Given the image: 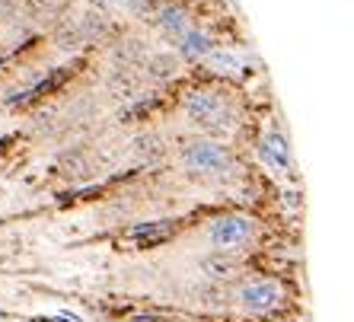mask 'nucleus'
<instances>
[{
	"instance_id": "nucleus-13",
	"label": "nucleus",
	"mask_w": 354,
	"mask_h": 322,
	"mask_svg": "<svg viewBox=\"0 0 354 322\" xmlns=\"http://www.w3.org/2000/svg\"><path fill=\"white\" fill-rule=\"evenodd\" d=\"M99 7H118V3H128V0H93Z\"/></svg>"
},
{
	"instance_id": "nucleus-10",
	"label": "nucleus",
	"mask_w": 354,
	"mask_h": 322,
	"mask_svg": "<svg viewBox=\"0 0 354 322\" xmlns=\"http://www.w3.org/2000/svg\"><path fill=\"white\" fill-rule=\"evenodd\" d=\"M74 77V70L71 67H58V70H51L45 80H39L35 86H29V90L23 93L17 100V106H29V102H35V100H41V96H51V93H58L61 86H64L67 80Z\"/></svg>"
},
{
	"instance_id": "nucleus-8",
	"label": "nucleus",
	"mask_w": 354,
	"mask_h": 322,
	"mask_svg": "<svg viewBox=\"0 0 354 322\" xmlns=\"http://www.w3.org/2000/svg\"><path fill=\"white\" fill-rule=\"evenodd\" d=\"M205 67L217 77H230V80H236V77H243V70H246V58H243L236 48H217L214 55H207L205 58Z\"/></svg>"
},
{
	"instance_id": "nucleus-5",
	"label": "nucleus",
	"mask_w": 354,
	"mask_h": 322,
	"mask_svg": "<svg viewBox=\"0 0 354 322\" xmlns=\"http://www.w3.org/2000/svg\"><path fill=\"white\" fill-rule=\"evenodd\" d=\"M182 233V220L179 217H157V220H144L128 227V243H131L138 252H150V249H160L166 243H173Z\"/></svg>"
},
{
	"instance_id": "nucleus-2",
	"label": "nucleus",
	"mask_w": 354,
	"mask_h": 322,
	"mask_svg": "<svg viewBox=\"0 0 354 322\" xmlns=\"http://www.w3.org/2000/svg\"><path fill=\"white\" fill-rule=\"evenodd\" d=\"M262 236V220L246 211H223L205 223L207 252H223V256H239L259 243Z\"/></svg>"
},
{
	"instance_id": "nucleus-4",
	"label": "nucleus",
	"mask_w": 354,
	"mask_h": 322,
	"mask_svg": "<svg viewBox=\"0 0 354 322\" xmlns=\"http://www.w3.org/2000/svg\"><path fill=\"white\" fill-rule=\"evenodd\" d=\"M182 163L198 176H227L233 169V153L227 144L198 141L182 150Z\"/></svg>"
},
{
	"instance_id": "nucleus-3",
	"label": "nucleus",
	"mask_w": 354,
	"mask_h": 322,
	"mask_svg": "<svg viewBox=\"0 0 354 322\" xmlns=\"http://www.w3.org/2000/svg\"><path fill=\"white\" fill-rule=\"evenodd\" d=\"M185 115L192 118V124L198 128H207V131H233L230 124V106H227V96L214 86H198L189 93V100L182 102Z\"/></svg>"
},
{
	"instance_id": "nucleus-6",
	"label": "nucleus",
	"mask_w": 354,
	"mask_h": 322,
	"mask_svg": "<svg viewBox=\"0 0 354 322\" xmlns=\"http://www.w3.org/2000/svg\"><path fill=\"white\" fill-rule=\"evenodd\" d=\"M259 157H262L265 166H268V169H274V173H284V169H290L288 138H284L281 131H268L262 138V144H259Z\"/></svg>"
},
{
	"instance_id": "nucleus-11",
	"label": "nucleus",
	"mask_w": 354,
	"mask_h": 322,
	"mask_svg": "<svg viewBox=\"0 0 354 322\" xmlns=\"http://www.w3.org/2000/svg\"><path fill=\"white\" fill-rule=\"evenodd\" d=\"M144 70H147L150 80H173L176 74L182 70V58H179V51H160V55H153V58L144 64Z\"/></svg>"
},
{
	"instance_id": "nucleus-9",
	"label": "nucleus",
	"mask_w": 354,
	"mask_h": 322,
	"mask_svg": "<svg viewBox=\"0 0 354 322\" xmlns=\"http://www.w3.org/2000/svg\"><path fill=\"white\" fill-rule=\"evenodd\" d=\"M214 35L207 29H189L179 39V58L185 61H205L207 55H214Z\"/></svg>"
},
{
	"instance_id": "nucleus-7",
	"label": "nucleus",
	"mask_w": 354,
	"mask_h": 322,
	"mask_svg": "<svg viewBox=\"0 0 354 322\" xmlns=\"http://www.w3.org/2000/svg\"><path fill=\"white\" fill-rule=\"evenodd\" d=\"M153 19H157V26L163 29L166 35H176V39H182L189 29H195V26H192L189 10L182 7V3H163V7H157Z\"/></svg>"
},
{
	"instance_id": "nucleus-12",
	"label": "nucleus",
	"mask_w": 354,
	"mask_h": 322,
	"mask_svg": "<svg viewBox=\"0 0 354 322\" xmlns=\"http://www.w3.org/2000/svg\"><path fill=\"white\" fill-rule=\"evenodd\" d=\"M160 153H163V138L153 131H144L131 141V157H138L140 163H150V160H157Z\"/></svg>"
},
{
	"instance_id": "nucleus-1",
	"label": "nucleus",
	"mask_w": 354,
	"mask_h": 322,
	"mask_svg": "<svg viewBox=\"0 0 354 322\" xmlns=\"http://www.w3.org/2000/svg\"><path fill=\"white\" fill-rule=\"evenodd\" d=\"M288 284L274 274H246L233 287V306L256 322H272L288 313Z\"/></svg>"
}]
</instances>
